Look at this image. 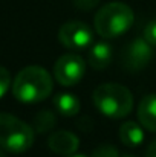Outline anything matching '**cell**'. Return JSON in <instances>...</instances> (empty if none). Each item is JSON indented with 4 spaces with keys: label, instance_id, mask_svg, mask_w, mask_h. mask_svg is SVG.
<instances>
[{
    "label": "cell",
    "instance_id": "ac0fdd59",
    "mask_svg": "<svg viewBox=\"0 0 156 157\" xmlns=\"http://www.w3.org/2000/svg\"><path fill=\"white\" fill-rule=\"evenodd\" d=\"M146 157H156V139L147 147V151H146Z\"/></svg>",
    "mask_w": 156,
    "mask_h": 157
},
{
    "label": "cell",
    "instance_id": "277c9868",
    "mask_svg": "<svg viewBox=\"0 0 156 157\" xmlns=\"http://www.w3.org/2000/svg\"><path fill=\"white\" fill-rule=\"evenodd\" d=\"M34 128L9 113H0V147L5 151L20 154L34 144Z\"/></svg>",
    "mask_w": 156,
    "mask_h": 157
},
{
    "label": "cell",
    "instance_id": "52a82bcc",
    "mask_svg": "<svg viewBox=\"0 0 156 157\" xmlns=\"http://www.w3.org/2000/svg\"><path fill=\"white\" fill-rule=\"evenodd\" d=\"M58 41L67 49H86L94 43V31L83 21L70 20L58 29Z\"/></svg>",
    "mask_w": 156,
    "mask_h": 157
},
{
    "label": "cell",
    "instance_id": "5bb4252c",
    "mask_svg": "<svg viewBox=\"0 0 156 157\" xmlns=\"http://www.w3.org/2000/svg\"><path fill=\"white\" fill-rule=\"evenodd\" d=\"M90 157H119V153H118V150L113 145L101 144V145H98L92 151V156Z\"/></svg>",
    "mask_w": 156,
    "mask_h": 157
},
{
    "label": "cell",
    "instance_id": "d6986e66",
    "mask_svg": "<svg viewBox=\"0 0 156 157\" xmlns=\"http://www.w3.org/2000/svg\"><path fill=\"white\" fill-rule=\"evenodd\" d=\"M66 157H86V156H83V154H77V153H75V154H70V156H66Z\"/></svg>",
    "mask_w": 156,
    "mask_h": 157
},
{
    "label": "cell",
    "instance_id": "ba28073f",
    "mask_svg": "<svg viewBox=\"0 0 156 157\" xmlns=\"http://www.w3.org/2000/svg\"><path fill=\"white\" fill-rule=\"evenodd\" d=\"M48 147L52 153L66 157L77 153V150L80 147V140L72 131L58 130V131L51 133V136L48 139Z\"/></svg>",
    "mask_w": 156,
    "mask_h": 157
},
{
    "label": "cell",
    "instance_id": "4fadbf2b",
    "mask_svg": "<svg viewBox=\"0 0 156 157\" xmlns=\"http://www.w3.org/2000/svg\"><path fill=\"white\" fill-rule=\"evenodd\" d=\"M55 124H57V117H55V114L52 113L51 110H42V111H38L34 116L32 128H34L35 133L43 134V133L52 131Z\"/></svg>",
    "mask_w": 156,
    "mask_h": 157
},
{
    "label": "cell",
    "instance_id": "2e32d148",
    "mask_svg": "<svg viewBox=\"0 0 156 157\" xmlns=\"http://www.w3.org/2000/svg\"><path fill=\"white\" fill-rule=\"evenodd\" d=\"M144 38L152 44V46H156V18L150 20L146 28H144Z\"/></svg>",
    "mask_w": 156,
    "mask_h": 157
},
{
    "label": "cell",
    "instance_id": "9a60e30c",
    "mask_svg": "<svg viewBox=\"0 0 156 157\" xmlns=\"http://www.w3.org/2000/svg\"><path fill=\"white\" fill-rule=\"evenodd\" d=\"M9 87H11V75H9L8 69L0 66V98L5 96V93L8 92Z\"/></svg>",
    "mask_w": 156,
    "mask_h": 157
},
{
    "label": "cell",
    "instance_id": "7a4b0ae2",
    "mask_svg": "<svg viewBox=\"0 0 156 157\" xmlns=\"http://www.w3.org/2000/svg\"><path fill=\"white\" fill-rule=\"evenodd\" d=\"M135 21L133 9L121 2H112L98 9L94 18L95 32L103 38H116L126 34Z\"/></svg>",
    "mask_w": 156,
    "mask_h": 157
},
{
    "label": "cell",
    "instance_id": "44dd1931",
    "mask_svg": "<svg viewBox=\"0 0 156 157\" xmlns=\"http://www.w3.org/2000/svg\"><path fill=\"white\" fill-rule=\"evenodd\" d=\"M119 157H136V156H133V154H122V156H119Z\"/></svg>",
    "mask_w": 156,
    "mask_h": 157
},
{
    "label": "cell",
    "instance_id": "e0dca14e",
    "mask_svg": "<svg viewBox=\"0 0 156 157\" xmlns=\"http://www.w3.org/2000/svg\"><path fill=\"white\" fill-rule=\"evenodd\" d=\"M72 3L81 11H90L100 3V0H72Z\"/></svg>",
    "mask_w": 156,
    "mask_h": 157
},
{
    "label": "cell",
    "instance_id": "3957f363",
    "mask_svg": "<svg viewBox=\"0 0 156 157\" xmlns=\"http://www.w3.org/2000/svg\"><path fill=\"white\" fill-rule=\"evenodd\" d=\"M92 99L97 110L110 119L126 117L133 108V95L127 87L116 82L98 86L94 90Z\"/></svg>",
    "mask_w": 156,
    "mask_h": 157
},
{
    "label": "cell",
    "instance_id": "8992f818",
    "mask_svg": "<svg viewBox=\"0 0 156 157\" xmlns=\"http://www.w3.org/2000/svg\"><path fill=\"white\" fill-rule=\"evenodd\" d=\"M153 58L152 44L146 38H133L121 53V64L127 72H141Z\"/></svg>",
    "mask_w": 156,
    "mask_h": 157
},
{
    "label": "cell",
    "instance_id": "9c48e42d",
    "mask_svg": "<svg viewBox=\"0 0 156 157\" xmlns=\"http://www.w3.org/2000/svg\"><path fill=\"white\" fill-rule=\"evenodd\" d=\"M138 119L146 130L156 133V93H149L141 99L138 105Z\"/></svg>",
    "mask_w": 156,
    "mask_h": 157
},
{
    "label": "cell",
    "instance_id": "8fae6325",
    "mask_svg": "<svg viewBox=\"0 0 156 157\" xmlns=\"http://www.w3.org/2000/svg\"><path fill=\"white\" fill-rule=\"evenodd\" d=\"M144 127L133 121H127L119 127V140L126 147H139L144 142Z\"/></svg>",
    "mask_w": 156,
    "mask_h": 157
},
{
    "label": "cell",
    "instance_id": "5b68a950",
    "mask_svg": "<svg viewBox=\"0 0 156 157\" xmlns=\"http://www.w3.org/2000/svg\"><path fill=\"white\" fill-rule=\"evenodd\" d=\"M86 75V63L77 53L61 55L54 66L55 81L64 87L77 86Z\"/></svg>",
    "mask_w": 156,
    "mask_h": 157
},
{
    "label": "cell",
    "instance_id": "30bf717a",
    "mask_svg": "<svg viewBox=\"0 0 156 157\" xmlns=\"http://www.w3.org/2000/svg\"><path fill=\"white\" fill-rule=\"evenodd\" d=\"M89 64L95 70H103L112 63V46L106 41L94 43L89 51Z\"/></svg>",
    "mask_w": 156,
    "mask_h": 157
},
{
    "label": "cell",
    "instance_id": "ffe728a7",
    "mask_svg": "<svg viewBox=\"0 0 156 157\" xmlns=\"http://www.w3.org/2000/svg\"><path fill=\"white\" fill-rule=\"evenodd\" d=\"M0 157H6V154H5V151H3L2 147H0Z\"/></svg>",
    "mask_w": 156,
    "mask_h": 157
},
{
    "label": "cell",
    "instance_id": "7c38bea8",
    "mask_svg": "<svg viewBox=\"0 0 156 157\" xmlns=\"http://www.w3.org/2000/svg\"><path fill=\"white\" fill-rule=\"evenodd\" d=\"M54 105L57 111L64 117H74L80 113V101L75 95L61 92L54 96Z\"/></svg>",
    "mask_w": 156,
    "mask_h": 157
},
{
    "label": "cell",
    "instance_id": "6da1fadb",
    "mask_svg": "<svg viewBox=\"0 0 156 157\" xmlns=\"http://www.w3.org/2000/svg\"><path fill=\"white\" fill-rule=\"evenodd\" d=\"M52 76L42 66H28L22 69L12 81V95L25 104H37L52 93Z\"/></svg>",
    "mask_w": 156,
    "mask_h": 157
}]
</instances>
